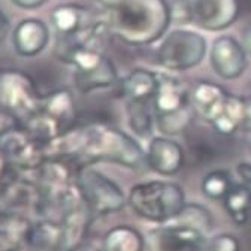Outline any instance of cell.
I'll list each match as a JSON object with an SVG mask.
<instances>
[{"mask_svg": "<svg viewBox=\"0 0 251 251\" xmlns=\"http://www.w3.org/2000/svg\"><path fill=\"white\" fill-rule=\"evenodd\" d=\"M78 188L84 203L94 215L115 214L127 205V196L120 185L91 168V165H81L78 171Z\"/></svg>", "mask_w": 251, "mask_h": 251, "instance_id": "cell-7", "label": "cell"}, {"mask_svg": "<svg viewBox=\"0 0 251 251\" xmlns=\"http://www.w3.org/2000/svg\"><path fill=\"white\" fill-rule=\"evenodd\" d=\"M150 103L145 100H127L126 111H127L130 129L141 138H150L152 135L154 115L151 112Z\"/></svg>", "mask_w": 251, "mask_h": 251, "instance_id": "cell-21", "label": "cell"}, {"mask_svg": "<svg viewBox=\"0 0 251 251\" xmlns=\"http://www.w3.org/2000/svg\"><path fill=\"white\" fill-rule=\"evenodd\" d=\"M9 28H11V25H9V21L6 18V15L0 11V44L6 39V36L9 33Z\"/></svg>", "mask_w": 251, "mask_h": 251, "instance_id": "cell-29", "label": "cell"}, {"mask_svg": "<svg viewBox=\"0 0 251 251\" xmlns=\"http://www.w3.org/2000/svg\"><path fill=\"white\" fill-rule=\"evenodd\" d=\"M239 15V0H193V23L206 31H222Z\"/></svg>", "mask_w": 251, "mask_h": 251, "instance_id": "cell-11", "label": "cell"}, {"mask_svg": "<svg viewBox=\"0 0 251 251\" xmlns=\"http://www.w3.org/2000/svg\"><path fill=\"white\" fill-rule=\"evenodd\" d=\"M18 118L20 117L15 115L12 111L0 105V135L18 129Z\"/></svg>", "mask_w": 251, "mask_h": 251, "instance_id": "cell-26", "label": "cell"}, {"mask_svg": "<svg viewBox=\"0 0 251 251\" xmlns=\"http://www.w3.org/2000/svg\"><path fill=\"white\" fill-rule=\"evenodd\" d=\"M152 108L157 127L165 136L182 133L193 117L188 87L171 75H159V88L152 99Z\"/></svg>", "mask_w": 251, "mask_h": 251, "instance_id": "cell-4", "label": "cell"}, {"mask_svg": "<svg viewBox=\"0 0 251 251\" xmlns=\"http://www.w3.org/2000/svg\"><path fill=\"white\" fill-rule=\"evenodd\" d=\"M2 74H3V71H2V66H0V76H2Z\"/></svg>", "mask_w": 251, "mask_h": 251, "instance_id": "cell-33", "label": "cell"}, {"mask_svg": "<svg viewBox=\"0 0 251 251\" xmlns=\"http://www.w3.org/2000/svg\"><path fill=\"white\" fill-rule=\"evenodd\" d=\"M172 222L195 227V229H198V230H201V232H203L206 235L212 227V215L202 205L185 203L182 211L172 220Z\"/></svg>", "mask_w": 251, "mask_h": 251, "instance_id": "cell-23", "label": "cell"}, {"mask_svg": "<svg viewBox=\"0 0 251 251\" xmlns=\"http://www.w3.org/2000/svg\"><path fill=\"white\" fill-rule=\"evenodd\" d=\"M41 111H44L47 115L54 118L63 130L72 129V124L76 118V108L75 100L69 90H55L48 96L42 98Z\"/></svg>", "mask_w": 251, "mask_h": 251, "instance_id": "cell-17", "label": "cell"}, {"mask_svg": "<svg viewBox=\"0 0 251 251\" xmlns=\"http://www.w3.org/2000/svg\"><path fill=\"white\" fill-rule=\"evenodd\" d=\"M96 23L90 9L76 3L58 5L51 12V24L57 31V36L82 35Z\"/></svg>", "mask_w": 251, "mask_h": 251, "instance_id": "cell-14", "label": "cell"}, {"mask_svg": "<svg viewBox=\"0 0 251 251\" xmlns=\"http://www.w3.org/2000/svg\"><path fill=\"white\" fill-rule=\"evenodd\" d=\"M184 150L169 136H155L150 141L147 150V165L155 174L172 176L184 166Z\"/></svg>", "mask_w": 251, "mask_h": 251, "instance_id": "cell-12", "label": "cell"}, {"mask_svg": "<svg viewBox=\"0 0 251 251\" xmlns=\"http://www.w3.org/2000/svg\"><path fill=\"white\" fill-rule=\"evenodd\" d=\"M118 96L127 100H145L152 102L157 88H159V75L138 68L133 69L121 82H118Z\"/></svg>", "mask_w": 251, "mask_h": 251, "instance_id": "cell-16", "label": "cell"}, {"mask_svg": "<svg viewBox=\"0 0 251 251\" xmlns=\"http://www.w3.org/2000/svg\"><path fill=\"white\" fill-rule=\"evenodd\" d=\"M223 205L233 223L244 226L251 218V185L233 184L230 192L223 199Z\"/></svg>", "mask_w": 251, "mask_h": 251, "instance_id": "cell-20", "label": "cell"}, {"mask_svg": "<svg viewBox=\"0 0 251 251\" xmlns=\"http://www.w3.org/2000/svg\"><path fill=\"white\" fill-rule=\"evenodd\" d=\"M242 132H251V98H247V108H245Z\"/></svg>", "mask_w": 251, "mask_h": 251, "instance_id": "cell-30", "label": "cell"}, {"mask_svg": "<svg viewBox=\"0 0 251 251\" xmlns=\"http://www.w3.org/2000/svg\"><path fill=\"white\" fill-rule=\"evenodd\" d=\"M245 41H247V45H248V48H251V27H250V28L247 30Z\"/></svg>", "mask_w": 251, "mask_h": 251, "instance_id": "cell-31", "label": "cell"}, {"mask_svg": "<svg viewBox=\"0 0 251 251\" xmlns=\"http://www.w3.org/2000/svg\"><path fill=\"white\" fill-rule=\"evenodd\" d=\"M65 63L75 68V85L81 93L118 85L115 65L96 47L76 45Z\"/></svg>", "mask_w": 251, "mask_h": 251, "instance_id": "cell-5", "label": "cell"}, {"mask_svg": "<svg viewBox=\"0 0 251 251\" xmlns=\"http://www.w3.org/2000/svg\"><path fill=\"white\" fill-rule=\"evenodd\" d=\"M205 251H241V244L232 233H220L206 242Z\"/></svg>", "mask_w": 251, "mask_h": 251, "instance_id": "cell-24", "label": "cell"}, {"mask_svg": "<svg viewBox=\"0 0 251 251\" xmlns=\"http://www.w3.org/2000/svg\"><path fill=\"white\" fill-rule=\"evenodd\" d=\"M76 251H100V250H90V248H81V250H76Z\"/></svg>", "mask_w": 251, "mask_h": 251, "instance_id": "cell-32", "label": "cell"}, {"mask_svg": "<svg viewBox=\"0 0 251 251\" xmlns=\"http://www.w3.org/2000/svg\"><path fill=\"white\" fill-rule=\"evenodd\" d=\"M171 8V21L176 24L193 23V2L190 0H175Z\"/></svg>", "mask_w": 251, "mask_h": 251, "instance_id": "cell-25", "label": "cell"}, {"mask_svg": "<svg viewBox=\"0 0 251 251\" xmlns=\"http://www.w3.org/2000/svg\"><path fill=\"white\" fill-rule=\"evenodd\" d=\"M12 3L21 9H36L47 3V0H12Z\"/></svg>", "mask_w": 251, "mask_h": 251, "instance_id": "cell-28", "label": "cell"}, {"mask_svg": "<svg viewBox=\"0 0 251 251\" xmlns=\"http://www.w3.org/2000/svg\"><path fill=\"white\" fill-rule=\"evenodd\" d=\"M184 190L169 181H145L135 184L127 195V205L136 215L154 223H168L185 206Z\"/></svg>", "mask_w": 251, "mask_h": 251, "instance_id": "cell-3", "label": "cell"}, {"mask_svg": "<svg viewBox=\"0 0 251 251\" xmlns=\"http://www.w3.org/2000/svg\"><path fill=\"white\" fill-rule=\"evenodd\" d=\"M0 105L27 120L41 109L42 98L30 75L9 69L0 76Z\"/></svg>", "mask_w": 251, "mask_h": 251, "instance_id": "cell-8", "label": "cell"}, {"mask_svg": "<svg viewBox=\"0 0 251 251\" xmlns=\"http://www.w3.org/2000/svg\"><path fill=\"white\" fill-rule=\"evenodd\" d=\"M206 242L203 232L176 222L150 230L145 238L148 251H205Z\"/></svg>", "mask_w": 251, "mask_h": 251, "instance_id": "cell-9", "label": "cell"}, {"mask_svg": "<svg viewBox=\"0 0 251 251\" xmlns=\"http://www.w3.org/2000/svg\"><path fill=\"white\" fill-rule=\"evenodd\" d=\"M245 108H247V98L235 96V94L229 93V98L223 109L220 111V114L215 117L211 126L220 135H225V136H230L236 133L238 130H242Z\"/></svg>", "mask_w": 251, "mask_h": 251, "instance_id": "cell-18", "label": "cell"}, {"mask_svg": "<svg viewBox=\"0 0 251 251\" xmlns=\"http://www.w3.org/2000/svg\"><path fill=\"white\" fill-rule=\"evenodd\" d=\"M81 157L84 165L108 162L129 169H142L147 165V152L139 142L126 132L106 124L84 127V147Z\"/></svg>", "mask_w": 251, "mask_h": 251, "instance_id": "cell-2", "label": "cell"}, {"mask_svg": "<svg viewBox=\"0 0 251 251\" xmlns=\"http://www.w3.org/2000/svg\"><path fill=\"white\" fill-rule=\"evenodd\" d=\"M50 42L48 25L38 18H25L17 24L12 33V44L21 57L41 54Z\"/></svg>", "mask_w": 251, "mask_h": 251, "instance_id": "cell-13", "label": "cell"}, {"mask_svg": "<svg viewBox=\"0 0 251 251\" xmlns=\"http://www.w3.org/2000/svg\"><path fill=\"white\" fill-rule=\"evenodd\" d=\"M232 187V176L225 169H215L208 172L201 184L202 193L212 201H223Z\"/></svg>", "mask_w": 251, "mask_h": 251, "instance_id": "cell-22", "label": "cell"}, {"mask_svg": "<svg viewBox=\"0 0 251 251\" xmlns=\"http://www.w3.org/2000/svg\"><path fill=\"white\" fill-rule=\"evenodd\" d=\"M209 65L220 78L227 81L236 79L248 66L247 51L238 39L232 36H218L211 45Z\"/></svg>", "mask_w": 251, "mask_h": 251, "instance_id": "cell-10", "label": "cell"}, {"mask_svg": "<svg viewBox=\"0 0 251 251\" xmlns=\"http://www.w3.org/2000/svg\"><path fill=\"white\" fill-rule=\"evenodd\" d=\"M206 39L195 30L175 28L155 51V61L172 72H184L201 65L206 55Z\"/></svg>", "mask_w": 251, "mask_h": 251, "instance_id": "cell-6", "label": "cell"}, {"mask_svg": "<svg viewBox=\"0 0 251 251\" xmlns=\"http://www.w3.org/2000/svg\"><path fill=\"white\" fill-rule=\"evenodd\" d=\"M236 174L242 179L244 184L251 185V163L242 162L236 166Z\"/></svg>", "mask_w": 251, "mask_h": 251, "instance_id": "cell-27", "label": "cell"}, {"mask_svg": "<svg viewBox=\"0 0 251 251\" xmlns=\"http://www.w3.org/2000/svg\"><path fill=\"white\" fill-rule=\"evenodd\" d=\"M106 11L112 35L133 47L159 41L169 27L171 8L166 0H98Z\"/></svg>", "mask_w": 251, "mask_h": 251, "instance_id": "cell-1", "label": "cell"}, {"mask_svg": "<svg viewBox=\"0 0 251 251\" xmlns=\"http://www.w3.org/2000/svg\"><path fill=\"white\" fill-rule=\"evenodd\" d=\"M145 238L135 227L115 226L106 232L100 251H145Z\"/></svg>", "mask_w": 251, "mask_h": 251, "instance_id": "cell-19", "label": "cell"}, {"mask_svg": "<svg viewBox=\"0 0 251 251\" xmlns=\"http://www.w3.org/2000/svg\"><path fill=\"white\" fill-rule=\"evenodd\" d=\"M229 93L215 82L201 81L190 93V102L193 109L209 124L223 109Z\"/></svg>", "mask_w": 251, "mask_h": 251, "instance_id": "cell-15", "label": "cell"}]
</instances>
